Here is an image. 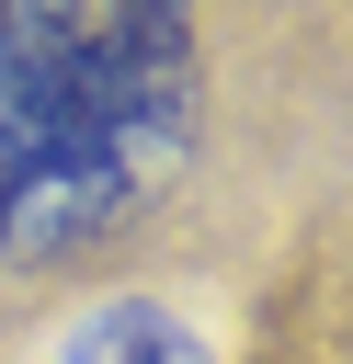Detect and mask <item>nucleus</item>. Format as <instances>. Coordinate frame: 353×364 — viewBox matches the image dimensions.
Instances as JSON below:
<instances>
[{
    "mask_svg": "<svg viewBox=\"0 0 353 364\" xmlns=\"http://www.w3.org/2000/svg\"><path fill=\"white\" fill-rule=\"evenodd\" d=\"M205 136V34L194 0H114L57 136L34 148V171L0 193V273L46 284L91 250H114L194 159Z\"/></svg>",
    "mask_w": 353,
    "mask_h": 364,
    "instance_id": "f257e3e1",
    "label": "nucleus"
},
{
    "mask_svg": "<svg viewBox=\"0 0 353 364\" xmlns=\"http://www.w3.org/2000/svg\"><path fill=\"white\" fill-rule=\"evenodd\" d=\"M57 364H205V330L171 307V296H102Z\"/></svg>",
    "mask_w": 353,
    "mask_h": 364,
    "instance_id": "7ed1b4c3",
    "label": "nucleus"
},
{
    "mask_svg": "<svg viewBox=\"0 0 353 364\" xmlns=\"http://www.w3.org/2000/svg\"><path fill=\"white\" fill-rule=\"evenodd\" d=\"M114 0H0V193L34 171V148L57 136L91 46H102Z\"/></svg>",
    "mask_w": 353,
    "mask_h": 364,
    "instance_id": "f03ea898",
    "label": "nucleus"
}]
</instances>
